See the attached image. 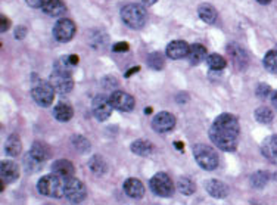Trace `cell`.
Instances as JSON below:
<instances>
[{"instance_id": "ac0fdd59", "label": "cell", "mask_w": 277, "mask_h": 205, "mask_svg": "<svg viewBox=\"0 0 277 205\" xmlns=\"http://www.w3.org/2000/svg\"><path fill=\"white\" fill-rule=\"evenodd\" d=\"M205 189L211 196L218 198V199L225 198L228 195V190H230L225 183L220 182V180H215V179H211V180L205 182Z\"/></svg>"}, {"instance_id": "d6a6232c", "label": "cell", "mask_w": 277, "mask_h": 205, "mask_svg": "<svg viewBox=\"0 0 277 205\" xmlns=\"http://www.w3.org/2000/svg\"><path fill=\"white\" fill-rule=\"evenodd\" d=\"M177 189L183 193V195H192L195 192V183L192 182L189 177H180L177 182Z\"/></svg>"}, {"instance_id": "e575fe53", "label": "cell", "mask_w": 277, "mask_h": 205, "mask_svg": "<svg viewBox=\"0 0 277 205\" xmlns=\"http://www.w3.org/2000/svg\"><path fill=\"white\" fill-rule=\"evenodd\" d=\"M72 146H74L78 152H81V154H86V152L90 151V142L87 140L86 137L83 136L72 137Z\"/></svg>"}, {"instance_id": "4316f807", "label": "cell", "mask_w": 277, "mask_h": 205, "mask_svg": "<svg viewBox=\"0 0 277 205\" xmlns=\"http://www.w3.org/2000/svg\"><path fill=\"white\" fill-rule=\"evenodd\" d=\"M30 152L34 155L37 159H40L41 162H44L51 158V148L43 142H34Z\"/></svg>"}, {"instance_id": "7c38bea8", "label": "cell", "mask_w": 277, "mask_h": 205, "mask_svg": "<svg viewBox=\"0 0 277 205\" xmlns=\"http://www.w3.org/2000/svg\"><path fill=\"white\" fill-rule=\"evenodd\" d=\"M51 85L53 89L59 93H69L74 87V80L69 74H64V72H56L53 71L51 75Z\"/></svg>"}, {"instance_id": "7402d4cb", "label": "cell", "mask_w": 277, "mask_h": 205, "mask_svg": "<svg viewBox=\"0 0 277 205\" xmlns=\"http://www.w3.org/2000/svg\"><path fill=\"white\" fill-rule=\"evenodd\" d=\"M188 58L191 61L192 65H198L201 64L204 59H207V48L201 43H195L192 45L189 53H188Z\"/></svg>"}, {"instance_id": "5b68a950", "label": "cell", "mask_w": 277, "mask_h": 205, "mask_svg": "<svg viewBox=\"0 0 277 205\" xmlns=\"http://www.w3.org/2000/svg\"><path fill=\"white\" fill-rule=\"evenodd\" d=\"M151 190L162 198H170L174 193V183L167 173H156L149 182Z\"/></svg>"}, {"instance_id": "f35d334b", "label": "cell", "mask_w": 277, "mask_h": 205, "mask_svg": "<svg viewBox=\"0 0 277 205\" xmlns=\"http://www.w3.org/2000/svg\"><path fill=\"white\" fill-rule=\"evenodd\" d=\"M24 35H25V28H22V27L17 28V31H15V37H17V38H22Z\"/></svg>"}, {"instance_id": "8992f818", "label": "cell", "mask_w": 277, "mask_h": 205, "mask_svg": "<svg viewBox=\"0 0 277 205\" xmlns=\"http://www.w3.org/2000/svg\"><path fill=\"white\" fill-rule=\"evenodd\" d=\"M55 89L51 85V81H38L31 90V96L34 99V102L43 108H48L53 103L55 99Z\"/></svg>"}, {"instance_id": "ee69618b", "label": "cell", "mask_w": 277, "mask_h": 205, "mask_svg": "<svg viewBox=\"0 0 277 205\" xmlns=\"http://www.w3.org/2000/svg\"><path fill=\"white\" fill-rule=\"evenodd\" d=\"M260 5H268V3H271V0H257Z\"/></svg>"}, {"instance_id": "7a4b0ae2", "label": "cell", "mask_w": 277, "mask_h": 205, "mask_svg": "<svg viewBox=\"0 0 277 205\" xmlns=\"http://www.w3.org/2000/svg\"><path fill=\"white\" fill-rule=\"evenodd\" d=\"M37 189L41 195L51 198H62L65 196V179L59 177L58 174L43 176L37 182Z\"/></svg>"}, {"instance_id": "8fae6325", "label": "cell", "mask_w": 277, "mask_h": 205, "mask_svg": "<svg viewBox=\"0 0 277 205\" xmlns=\"http://www.w3.org/2000/svg\"><path fill=\"white\" fill-rule=\"evenodd\" d=\"M175 127V117L171 112L162 111L152 118V129L156 133H168Z\"/></svg>"}, {"instance_id": "d6986e66", "label": "cell", "mask_w": 277, "mask_h": 205, "mask_svg": "<svg viewBox=\"0 0 277 205\" xmlns=\"http://www.w3.org/2000/svg\"><path fill=\"white\" fill-rule=\"evenodd\" d=\"M52 173L58 174V176L62 177V179H68V177H72V176H74L75 169H74L72 162L68 161V159H58V161L53 162Z\"/></svg>"}, {"instance_id": "3957f363", "label": "cell", "mask_w": 277, "mask_h": 205, "mask_svg": "<svg viewBox=\"0 0 277 205\" xmlns=\"http://www.w3.org/2000/svg\"><path fill=\"white\" fill-rule=\"evenodd\" d=\"M121 19L128 28L138 30L146 24L148 12H146L145 6H142L138 3H130V5H125L121 9Z\"/></svg>"}, {"instance_id": "484cf974", "label": "cell", "mask_w": 277, "mask_h": 205, "mask_svg": "<svg viewBox=\"0 0 277 205\" xmlns=\"http://www.w3.org/2000/svg\"><path fill=\"white\" fill-rule=\"evenodd\" d=\"M22 151V145H21V139L18 135H11L6 139V145H5V152L11 156H18Z\"/></svg>"}, {"instance_id": "277c9868", "label": "cell", "mask_w": 277, "mask_h": 205, "mask_svg": "<svg viewBox=\"0 0 277 205\" xmlns=\"http://www.w3.org/2000/svg\"><path fill=\"white\" fill-rule=\"evenodd\" d=\"M193 156H195L198 166L204 170L212 171L218 167V154L209 145H204V143L195 145L193 146Z\"/></svg>"}, {"instance_id": "7bdbcfd3", "label": "cell", "mask_w": 277, "mask_h": 205, "mask_svg": "<svg viewBox=\"0 0 277 205\" xmlns=\"http://www.w3.org/2000/svg\"><path fill=\"white\" fill-rule=\"evenodd\" d=\"M138 67H136V68H131V69H128V72H127V74H125V77H130V75H131V74H134V72H137L138 71Z\"/></svg>"}, {"instance_id": "9a60e30c", "label": "cell", "mask_w": 277, "mask_h": 205, "mask_svg": "<svg viewBox=\"0 0 277 205\" xmlns=\"http://www.w3.org/2000/svg\"><path fill=\"white\" fill-rule=\"evenodd\" d=\"M40 8L51 17H61L67 12V5L64 0H41Z\"/></svg>"}, {"instance_id": "9c48e42d", "label": "cell", "mask_w": 277, "mask_h": 205, "mask_svg": "<svg viewBox=\"0 0 277 205\" xmlns=\"http://www.w3.org/2000/svg\"><path fill=\"white\" fill-rule=\"evenodd\" d=\"M109 101L112 103V106L121 112H130L134 109V105L136 101L131 95H128L127 92H122V90H115L111 93L109 96Z\"/></svg>"}, {"instance_id": "d4e9b609", "label": "cell", "mask_w": 277, "mask_h": 205, "mask_svg": "<svg viewBox=\"0 0 277 205\" xmlns=\"http://www.w3.org/2000/svg\"><path fill=\"white\" fill-rule=\"evenodd\" d=\"M88 169L91 170L95 176H104L106 170H108V166H106V161L101 155H93L88 159Z\"/></svg>"}, {"instance_id": "74e56055", "label": "cell", "mask_w": 277, "mask_h": 205, "mask_svg": "<svg viewBox=\"0 0 277 205\" xmlns=\"http://www.w3.org/2000/svg\"><path fill=\"white\" fill-rule=\"evenodd\" d=\"M130 49V45L125 43V42H120V43H115L112 46V51L114 52H127Z\"/></svg>"}, {"instance_id": "cb8c5ba5", "label": "cell", "mask_w": 277, "mask_h": 205, "mask_svg": "<svg viewBox=\"0 0 277 205\" xmlns=\"http://www.w3.org/2000/svg\"><path fill=\"white\" fill-rule=\"evenodd\" d=\"M198 14H199V18L207 24H214L217 21V9L209 3H202L198 8Z\"/></svg>"}, {"instance_id": "ba28073f", "label": "cell", "mask_w": 277, "mask_h": 205, "mask_svg": "<svg viewBox=\"0 0 277 205\" xmlns=\"http://www.w3.org/2000/svg\"><path fill=\"white\" fill-rule=\"evenodd\" d=\"M75 31H77L75 24L68 18H62L53 27V37L59 43H68L69 40H72V37L75 35Z\"/></svg>"}, {"instance_id": "4dcf8cb0", "label": "cell", "mask_w": 277, "mask_h": 205, "mask_svg": "<svg viewBox=\"0 0 277 205\" xmlns=\"http://www.w3.org/2000/svg\"><path fill=\"white\" fill-rule=\"evenodd\" d=\"M255 118H257V121L261 122V124H268V122L273 121L274 115H273V112H271L270 108H267V106H260L258 109H255Z\"/></svg>"}, {"instance_id": "1f68e13d", "label": "cell", "mask_w": 277, "mask_h": 205, "mask_svg": "<svg viewBox=\"0 0 277 205\" xmlns=\"http://www.w3.org/2000/svg\"><path fill=\"white\" fill-rule=\"evenodd\" d=\"M268 182V173L265 171H257L251 176V185L255 189H262Z\"/></svg>"}, {"instance_id": "f6af8a7d", "label": "cell", "mask_w": 277, "mask_h": 205, "mask_svg": "<svg viewBox=\"0 0 277 205\" xmlns=\"http://www.w3.org/2000/svg\"><path fill=\"white\" fill-rule=\"evenodd\" d=\"M175 148H178V149H183V145H181V143H178V142H175Z\"/></svg>"}, {"instance_id": "f1b7e54d", "label": "cell", "mask_w": 277, "mask_h": 205, "mask_svg": "<svg viewBox=\"0 0 277 205\" xmlns=\"http://www.w3.org/2000/svg\"><path fill=\"white\" fill-rule=\"evenodd\" d=\"M41 164L43 162L40 159H37L31 152H28V154L24 156V167H25L27 173H35V171H38L41 169Z\"/></svg>"}, {"instance_id": "52a82bcc", "label": "cell", "mask_w": 277, "mask_h": 205, "mask_svg": "<svg viewBox=\"0 0 277 205\" xmlns=\"http://www.w3.org/2000/svg\"><path fill=\"white\" fill-rule=\"evenodd\" d=\"M87 192L86 186L81 180H78L77 177H68L65 179V198L72 204H80L81 201H84Z\"/></svg>"}, {"instance_id": "b9f144b4", "label": "cell", "mask_w": 277, "mask_h": 205, "mask_svg": "<svg viewBox=\"0 0 277 205\" xmlns=\"http://www.w3.org/2000/svg\"><path fill=\"white\" fill-rule=\"evenodd\" d=\"M142 2H143V5H145V6H152V5L156 3L158 0H142Z\"/></svg>"}, {"instance_id": "603a6c76", "label": "cell", "mask_w": 277, "mask_h": 205, "mask_svg": "<svg viewBox=\"0 0 277 205\" xmlns=\"http://www.w3.org/2000/svg\"><path fill=\"white\" fill-rule=\"evenodd\" d=\"M133 154L138 155V156H148L154 152V145L149 140H143V139H137L131 143L130 146Z\"/></svg>"}, {"instance_id": "ffe728a7", "label": "cell", "mask_w": 277, "mask_h": 205, "mask_svg": "<svg viewBox=\"0 0 277 205\" xmlns=\"http://www.w3.org/2000/svg\"><path fill=\"white\" fill-rule=\"evenodd\" d=\"M53 115H55V118L58 121L67 122V121L72 118L74 109H72V106L68 102H59L56 103V106L53 108Z\"/></svg>"}, {"instance_id": "60d3db41", "label": "cell", "mask_w": 277, "mask_h": 205, "mask_svg": "<svg viewBox=\"0 0 277 205\" xmlns=\"http://www.w3.org/2000/svg\"><path fill=\"white\" fill-rule=\"evenodd\" d=\"M271 103H273V106L277 109V90L271 95Z\"/></svg>"}, {"instance_id": "83f0119b", "label": "cell", "mask_w": 277, "mask_h": 205, "mask_svg": "<svg viewBox=\"0 0 277 205\" xmlns=\"http://www.w3.org/2000/svg\"><path fill=\"white\" fill-rule=\"evenodd\" d=\"M207 64L209 68L215 69V71L224 69L225 65H227L224 58L221 55H218V53H211L209 56H207Z\"/></svg>"}, {"instance_id": "f546056e", "label": "cell", "mask_w": 277, "mask_h": 205, "mask_svg": "<svg viewBox=\"0 0 277 205\" xmlns=\"http://www.w3.org/2000/svg\"><path fill=\"white\" fill-rule=\"evenodd\" d=\"M264 67L267 71L277 74V51H268L264 56V61H262Z\"/></svg>"}, {"instance_id": "4fadbf2b", "label": "cell", "mask_w": 277, "mask_h": 205, "mask_svg": "<svg viewBox=\"0 0 277 205\" xmlns=\"http://www.w3.org/2000/svg\"><path fill=\"white\" fill-rule=\"evenodd\" d=\"M189 49H191V46L184 40H174L171 43H168L165 53L171 59H181V58L188 56Z\"/></svg>"}, {"instance_id": "ab89813d", "label": "cell", "mask_w": 277, "mask_h": 205, "mask_svg": "<svg viewBox=\"0 0 277 205\" xmlns=\"http://www.w3.org/2000/svg\"><path fill=\"white\" fill-rule=\"evenodd\" d=\"M68 58H69V62H71V64L74 65V67H75V65L78 64V56H77V55H69Z\"/></svg>"}, {"instance_id": "44dd1931", "label": "cell", "mask_w": 277, "mask_h": 205, "mask_svg": "<svg viewBox=\"0 0 277 205\" xmlns=\"http://www.w3.org/2000/svg\"><path fill=\"white\" fill-rule=\"evenodd\" d=\"M227 52H228V55L232 56V59H233V62H235V65H236L238 68L243 69L246 67L248 56H246V53H245V51H243L241 46H238V45H228Z\"/></svg>"}, {"instance_id": "8d00e7d4", "label": "cell", "mask_w": 277, "mask_h": 205, "mask_svg": "<svg viewBox=\"0 0 277 205\" xmlns=\"http://www.w3.org/2000/svg\"><path fill=\"white\" fill-rule=\"evenodd\" d=\"M0 22H2V25H0V31H2V33H6V31L9 30V27H11V19H9V18H6L5 15H2V17H0Z\"/></svg>"}, {"instance_id": "5bb4252c", "label": "cell", "mask_w": 277, "mask_h": 205, "mask_svg": "<svg viewBox=\"0 0 277 205\" xmlns=\"http://www.w3.org/2000/svg\"><path fill=\"white\" fill-rule=\"evenodd\" d=\"M0 176H2V182L6 183H14L19 177V167L17 162L14 161H2L0 166Z\"/></svg>"}, {"instance_id": "d590c367", "label": "cell", "mask_w": 277, "mask_h": 205, "mask_svg": "<svg viewBox=\"0 0 277 205\" xmlns=\"http://www.w3.org/2000/svg\"><path fill=\"white\" fill-rule=\"evenodd\" d=\"M257 95L261 99L268 98V95H271V87L268 85H265V83H260L258 87H257Z\"/></svg>"}, {"instance_id": "e0dca14e", "label": "cell", "mask_w": 277, "mask_h": 205, "mask_svg": "<svg viewBox=\"0 0 277 205\" xmlns=\"http://www.w3.org/2000/svg\"><path fill=\"white\" fill-rule=\"evenodd\" d=\"M122 188H124V192L133 199H142L145 195V186L138 179H133V177L127 179L124 182Z\"/></svg>"}, {"instance_id": "30bf717a", "label": "cell", "mask_w": 277, "mask_h": 205, "mask_svg": "<svg viewBox=\"0 0 277 205\" xmlns=\"http://www.w3.org/2000/svg\"><path fill=\"white\" fill-rule=\"evenodd\" d=\"M112 103L109 101V98H106L104 95H98L93 102H91V111L93 115L99 121L108 120L112 114Z\"/></svg>"}, {"instance_id": "2e32d148", "label": "cell", "mask_w": 277, "mask_h": 205, "mask_svg": "<svg viewBox=\"0 0 277 205\" xmlns=\"http://www.w3.org/2000/svg\"><path fill=\"white\" fill-rule=\"evenodd\" d=\"M261 154L270 162L277 164V135L268 136L261 145Z\"/></svg>"}, {"instance_id": "836d02e7", "label": "cell", "mask_w": 277, "mask_h": 205, "mask_svg": "<svg viewBox=\"0 0 277 205\" xmlns=\"http://www.w3.org/2000/svg\"><path fill=\"white\" fill-rule=\"evenodd\" d=\"M148 65L152 69H156V71L164 68V56H162V53H159V52L151 53L148 56Z\"/></svg>"}, {"instance_id": "6da1fadb", "label": "cell", "mask_w": 277, "mask_h": 205, "mask_svg": "<svg viewBox=\"0 0 277 205\" xmlns=\"http://www.w3.org/2000/svg\"><path fill=\"white\" fill-rule=\"evenodd\" d=\"M241 136V126L236 115L232 114H221L218 115L211 129H209V139L218 146L221 151L233 152L238 148Z\"/></svg>"}]
</instances>
